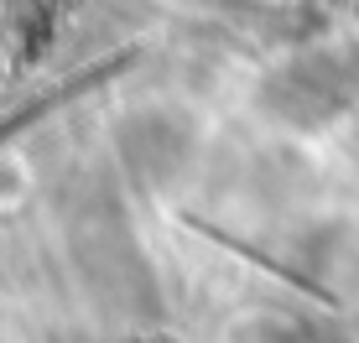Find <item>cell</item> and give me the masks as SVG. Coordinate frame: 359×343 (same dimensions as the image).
Wrapping results in <instances>:
<instances>
[{"label": "cell", "instance_id": "cell-1", "mask_svg": "<svg viewBox=\"0 0 359 343\" xmlns=\"http://www.w3.org/2000/svg\"><path fill=\"white\" fill-rule=\"evenodd\" d=\"M354 94V68L339 52H297L266 83V104L292 125H323Z\"/></svg>", "mask_w": 359, "mask_h": 343}, {"label": "cell", "instance_id": "cell-2", "mask_svg": "<svg viewBox=\"0 0 359 343\" xmlns=\"http://www.w3.org/2000/svg\"><path fill=\"white\" fill-rule=\"evenodd\" d=\"M120 146H126V162L141 177H172L182 167V156H188V136L167 115H135L126 125V136H120Z\"/></svg>", "mask_w": 359, "mask_h": 343}]
</instances>
